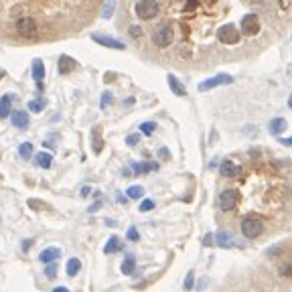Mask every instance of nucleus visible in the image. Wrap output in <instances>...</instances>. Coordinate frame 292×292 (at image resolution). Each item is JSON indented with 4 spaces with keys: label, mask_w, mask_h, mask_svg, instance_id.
Here are the masks:
<instances>
[{
    "label": "nucleus",
    "mask_w": 292,
    "mask_h": 292,
    "mask_svg": "<svg viewBox=\"0 0 292 292\" xmlns=\"http://www.w3.org/2000/svg\"><path fill=\"white\" fill-rule=\"evenodd\" d=\"M92 41H96L98 45H104V47H110V49H118V51H124L126 45L118 39H112V37H106V35H92Z\"/></svg>",
    "instance_id": "9d476101"
},
{
    "label": "nucleus",
    "mask_w": 292,
    "mask_h": 292,
    "mask_svg": "<svg viewBox=\"0 0 292 292\" xmlns=\"http://www.w3.org/2000/svg\"><path fill=\"white\" fill-rule=\"evenodd\" d=\"M53 292H69L65 286H57V288H53Z\"/></svg>",
    "instance_id": "ea45409f"
},
{
    "label": "nucleus",
    "mask_w": 292,
    "mask_h": 292,
    "mask_svg": "<svg viewBox=\"0 0 292 292\" xmlns=\"http://www.w3.org/2000/svg\"><path fill=\"white\" fill-rule=\"evenodd\" d=\"M156 130V122H144V124H140V132H144V134H152Z\"/></svg>",
    "instance_id": "bb28decb"
},
{
    "label": "nucleus",
    "mask_w": 292,
    "mask_h": 292,
    "mask_svg": "<svg viewBox=\"0 0 292 292\" xmlns=\"http://www.w3.org/2000/svg\"><path fill=\"white\" fill-rule=\"evenodd\" d=\"M35 28H37V24H35V18H33V16H22V18H18V22H16V31H18L22 37H33V35H35Z\"/></svg>",
    "instance_id": "1a4fd4ad"
},
{
    "label": "nucleus",
    "mask_w": 292,
    "mask_h": 292,
    "mask_svg": "<svg viewBox=\"0 0 292 292\" xmlns=\"http://www.w3.org/2000/svg\"><path fill=\"white\" fill-rule=\"evenodd\" d=\"M262 229H264V225H262V221H260L258 217L248 215V217L242 219V233H244L248 240H256V238L262 233Z\"/></svg>",
    "instance_id": "7ed1b4c3"
},
{
    "label": "nucleus",
    "mask_w": 292,
    "mask_h": 292,
    "mask_svg": "<svg viewBox=\"0 0 292 292\" xmlns=\"http://www.w3.org/2000/svg\"><path fill=\"white\" fill-rule=\"evenodd\" d=\"M213 244V236L211 233H207L205 238H203V246H211Z\"/></svg>",
    "instance_id": "f704fd0d"
},
{
    "label": "nucleus",
    "mask_w": 292,
    "mask_h": 292,
    "mask_svg": "<svg viewBox=\"0 0 292 292\" xmlns=\"http://www.w3.org/2000/svg\"><path fill=\"white\" fill-rule=\"evenodd\" d=\"M81 270V262L77 260V258H71L69 262H67V276H77V272Z\"/></svg>",
    "instance_id": "412c9836"
},
{
    "label": "nucleus",
    "mask_w": 292,
    "mask_h": 292,
    "mask_svg": "<svg viewBox=\"0 0 292 292\" xmlns=\"http://www.w3.org/2000/svg\"><path fill=\"white\" fill-rule=\"evenodd\" d=\"M217 244H219L221 248H231V246H233V240H231V236H229L227 231H219V233H217Z\"/></svg>",
    "instance_id": "5701e85b"
},
{
    "label": "nucleus",
    "mask_w": 292,
    "mask_h": 292,
    "mask_svg": "<svg viewBox=\"0 0 292 292\" xmlns=\"http://www.w3.org/2000/svg\"><path fill=\"white\" fill-rule=\"evenodd\" d=\"M166 81H168V85H170V90H172V94H174V96H187L185 85H183L174 75H168V77H166Z\"/></svg>",
    "instance_id": "dca6fc26"
},
{
    "label": "nucleus",
    "mask_w": 292,
    "mask_h": 292,
    "mask_svg": "<svg viewBox=\"0 0 292 292\" xmlns=\"http://www.w3.org/2000/svg\"><path fill=\"white\" fill-rule=\"evenodd\" d=\"M2 75H4V71H0V77H2Z\"/></svg>",
    "instance_id": "79ce46f5"
},
{
    "label": "nucleus",
    "mask_w": 292,
    "mask_h": 292,
    "mask_svg": "<svg viewBox=\"0 0 292 292\" xmlns=\"http://www.w3.org/2000/svg\"><path fill=\"white\" fill-rule=\"evenodd\" d=\"M282 144L290 146V144H292V140H290V138H284V140H282Z\"/></svg>",
    "instance_id": "a19ab883"
},
{
    "label": "nucleus",
    "mask_w": 292,
    "mask_h": 292,
    "mask_svg": "<svg viewBox=\"0 0 292 292\" xmlns=\"http://www.w3.org/2000/svg\"><path fill=\"white\" fill-rule=\"evenodd\" d=\"M219 172H221L225 179H238V177L242 174V166H240L238 162H233V160H223V162L219 164Z\"/></svg>",
    "instance_id": "6e6552de"
},
{
    "label": "nucleus",
    "mask_w": 292,
    "mask_h": 292,
    "mask_svg": "<svg viewBox=\"0 0 292 292\" xmlns=\"http://www.w3.org/2000/svg\"><path fill=\"white\" fill-rule=\"evenodd\" d=\"M134 12H136L138 18L150 20V18H154V16L160 12V4H158L156 0H142V2H136Z\"/></svg>",
    "instance_id": "f257e3e1"
},
{
    "label": "nucleus",
    "mask_w": 292,
    "mask_h": 292,
    "mask_svg": "<svg viewBox=\"0 0 292 292\" xmlns=\"http://www.w3.org/2000/svg\"><path fill=\"white\" fill-rule=\"evenodd\" d=\"M51 162H53V156H51L49 152H39V154L35 156V164H39L41 168H49Z\"/></svg>",
    "instance_id": "a211bd4d"
},
{
    "label": "nucleus",
    "mask_w": 292,
    "mask_h": 292,
    "mask_svg": "<svg viewBox=\"0 0 292 292\" xmlns=\"http://www.w3.org/2000/svg\"><path fill=\"white\" fill-rule=\"evenodd\" d=\"M193 278H195V274L189 272V274H187V280H185V290H191V288H193Z\"/></svg>",
    "instance_id": "7c9ffc66"
},
{
    "label": "nucleus",
    "mask_w": 292,
    "mask_h": 292,
    "mask_svg": "<svg viewBox=\"0 0 292 292\" xmlns=\"http://www.w3.org/2000/svg\"><path fill=\"white\" fill-rule=\"evenodd\" d=\"M55 274H57V264H47L45 266V276L47 278H55Z\"/></svg>",
    "instance_id": "cd10ccee"
},
{
    "label": "nucleus",
    "mask_w": 292,
    "mask_h": 292,
    "mask_svg": "<svg viewBox=\"0 0 292 292\" xmlns=\"http://www.w3.org/2000/svg\"><path fill=\"white\" fill-rule=\"evenodd\" d=\"M132 168H134L136 174H142V172H148V170H156L158 164L156 162H150V164H146V162H132Z\"/></svg>",
    "instance_id": "6ab92c4d"
},
{
    "label": "nucleus",
    "mask_w": 292,
    "mask_h": 292,
    "mask_svg": "<svg viewBox=\"0 0 292 292\" xmlns=\"http://www.w3.org/2000/svg\"><path fill=\"white\" fill-rule=\"evenodd\" d=\"M150 209H154V201H150V199H146L140 203V211H150Z\"/></svg>",
    "instance_id": "c756f323"
},
{
    "label": "nucleus",
    "mask_w": 292,
    "mask_h": 292,
    "mask_svg": "<svg viewBox=\"0 0 292 292\" xmlns=\"http://www.w3.org/2000/svg\"><path fill=\"white\" fill-rule=\"evenodd\" d=\"M10 108H12V96L6 94L0 98V120H6L10 116Z\"/></svg>",
    "instance_id": "ddd939ff"
},
{
    "label": "nucleus",
    "mask_w": 292,
    "mask_h": 292,
    "mask_svg": "<svg viewBox=\"0 0 292 292\" xmlns=\"http://www.w3.org/2000/svg\"><path fill=\"white\" fill-rule=\"evenodd\" d=\"M18 154H20V158H24V160L33 158V144H31V142H22V144L18 146Z\"/></svg>",
    "instance_id": "393cba45"
},
{
    "label": "nucleus",
    "mask_w": 292,
    "mask_h": 292,
    "mask_svg": "<svg viewBox=\"0 0 292 292\" xmlns=\"http://www.w3.org/2000/svg\"><path fill=\"white\" fill-rule=\"evenodd\" d=\"M112 10H114V4H112V2H110V4H108V6H106V10H104V16H106V18H108V16H110V14H112Z\"/></svg>",
    "instance_id": "c9c22d12"
},
{
    "label": "nucleus",
    "mask_w": 292,
    "mask_h": 292,
    "mask_svg": "<svg viewBox=\"0 0 292 292\" xmlns=\"http://www.w3.org/2000/svg\"><path fill=\"white\" fill-rule=\"evenodd\" d=\"M126 195H128L130 199H140V197H144V189L138 187V185H134V187H128Z\"/></svg>",
    "instance_id": "a878e982"
},
{
    "label": "nucleus",
    "mask_w": 292,
    "mask_h": 292,
    "mask_svg": "<svg viewBox=\"0 0 292 292\" xmlns=\"http://www.w3.org/2000/svg\"><path fill=\"white\" fill-rule=\"evenodd\" d=\"M45 106H47V100H43V98H37V100H31L28 102V110L31 112H43L45 110Z\"/></svg>",
    "instance_id": "4be33fe9"
},
{
    "label": "nucleus",
    "mask_w": 292,
    "mask_h": 292,
    "mask_svg": "<svg viewBox=\"0 0 292 292\" xmlns=\"http://www.w3.org/2000/svg\"><path fill=\"white\" fill-rule=\"evenodd\" d=\"M138 238H140V236H138V231H136L134 227H130V229H128V240H132V242H138Z\"/></svg>",
    "instance_id": "72a5a7b5"
},
{
    "label": "nucleus",
    "mask_w": 292,
    "mask_h": 292,
    "mask_svg": "<svg viewBox=\"0 0 292 292\" xmlns=\"http://www.w3.org/2000/svg\"><path fill=\"white\" fill-rule=\"evenodd\" d=\"M260 33V18L258 14L250 12L242 18V35H248V37H254Z\"/></svg>",
    "instance_id": "423d86ee"
},
{
    "label": "nucleus",
    "mask_w": 292,
    "mask_h": 292,
    "mask_svg": "<svg viewBox=\"0 0 292 292\" xmlns=\"http://www.w3.org/2000/svg\"><path fill=\"white\" fill-rule=\"evenodd\" d=\"M134 268H136V262H134V256H128L124 262H122V274H126V276H130L132 272H134Z\"/></svg>",
    "instance_id": "aec40b11"
},
{
    "label": "nucleus",
    "mask_w": 292,
    "mask_h": 292,
    "mask_svg": "<svg viewBox=\"0 0 292 292\" xmlns=\"http://www.w3.org/2000/svg\"><path fill=\"white\" fill-rule=\"evenodd\" d=\"M110 98H112V94H110V92H104V94H102V108H108Z\"/></svg>",
    "instance_id": "2f4dec72"
},
{
    "label": "nucleus",
    "mask_w": 292,
    "mask_h": 292,
    "mask_svg": "<svg viewBox=\"0 0 292 292\" xmlns=\"http://www.w3.org/2000/svg\"><path fill=\"white\" fill-rule=\"evenodd\" d=\"M138 140H140V136H138V134H132V136H128V138H126V144L136 146V144H138Z\"/></svg>",
    "instance_id": "473e14b6"
},
{
    "label": "nucleus",
    "mask_w": 292,
    "mask_h": 292,
    "mask_svg": "<svg viewBox=\"0 0 292 292\" xmlns=\"http://www.w3.org/2000/svg\"><path fill=\"white\" fill-rule=\"evenodd\" d=\"M128 33L134 37V39H138V37H142V28L140 26H136V24H132L130 28H128Z\"/></svg>",
    "instance_id": "c85d7f7f"
},
{
    "label": "nucleus",
    "mask_w": 292,
    "mask_h": 292,
    "mask_svg": "<svg viewBox=\"0 0 292 292\" xmlns=\"http://www.w3.org/2000/svg\"><path fill=\"white\" fill-rule=\"evenodd\" d=\"M73 67H77V63H75L71 57H67V55H61V57H59V71H61V73H69Z\"/></svg>",
    "instance_id": "f3484780"
},
{
    "label": "nucleus",
    "mask_w": 292,
    "mask_h": 292,
    "mask_svg": "<svg viewBox=\"0 0 292 292\" xmlns=\"http://www.w3.org/2000/svg\"><path fill=\"white\" fill-rule=\"evenodd\" d=\"M59 256H61V252H59L57 248H47V250H43V252L39 254V262H43L45 266H47V264H55V262L59 260Z\"/></svg>",
    "instance_id": "9b49d317"
},
{
    "label": "nucleus",
    "mask_w": 292,
    "mask_h": 292,
    "mask_svg": "<svg viewBox=\"0 0 292 292\" xmlns=\"http://www.w3.org/2000/svg\"><path fill=\"white\" fill-rule=\"evenodd\" d=\"M33 79L37 81V83H43V77H45V67H43V61L41 59H35L33 61Z\"/></svg>",
    "instance_id": "2eb2a0df"
},
{
    "label": "nucleus",
    "mask_w": 292,
    "mask_h": 292,
    "mask_svg": "<svg viewBox=\"0 0 292 292\" xmlns=\"http://www.w3.org/2000/svg\"><path fill=\"white\" fill-rule=\"evenodd\" d=\"M231 81H233L231 75L219 73V75H215L213 79H205V81L199 85V92H207V90H213V87H217V85H225V83H231Z\"/></svg>",
    "instance_id": "0eeeda50"
},
{
    "label": "nucleus",
    "mask_w": 292,
    "mask_h": 292,
    "mask_svg": "<svg viewBox=\"0 0 292 292\" xmlns=\"http://www.w3.org/2000/svg\"><path fill=\"white\" fill-rule=\"evenodd\" d=\"M282 276H286V278L290 276V264H286V266L282 268Z\"/></svg>",
    "instance_id": "e433bc0d"
},
{
    "label": "nucleus",
    "mask_w": 292,
    "mask_h": 292,
    "mask_svg": "<svg viewBox=\"0 0 292 292\" xmlns=\"http://www.w3.org/2000/svg\"><path fill=\"white\" fill-rule=\"evenodd\" d=\"M174 41V28L170 26V24H162V26H158L154 33H152V43L156 45V47H168L170 43Z\"/></svg>",
    "instance_id": "f03ea898"
},
{
    "label": "nucleus",
    "mask_w": 292,
    "mask_h": 292,
    "mask_svg": "<svg viewBox=\"0 0 292 292\" xmlns=\"http://www.w3.org/2000/svg\"><path fill=\"white\" fill-rule=\"evenodd\" d=\"M217 39H219L221 43H225V45H236V43H240L242 35H240V31H238L233 24H223V26L217 31Z\"/></svg>",
    "instance_id": "39448f33"
},
{
    "label": "nucleus",
    "mask_w": 292,
    "mask_h": 292,
    "mask_svg": "<svg viewBox=\"0 0 292 292\" xmlns=\"http://www.w3.org/2000/svg\"><path fill=\"white\" fill-rule=\"evenodd\" d=\"M120 250H122V246H120V240H118L116 236H114V238H110V240H108V246L104 248V252H106V254H112V252H120Z\"/></svg>",
    "instance_id": "b1692460"
},
{
    "label": "nucleus",
    "mask_w": 292,
    "mask_h": 292,
    "mask_svg": "<svg viewBox=\"0 0 292 292\" xmlns=\"http://www.w3.org/2000/svg\"><path fill=\"white\" fill-rule=\"evenodd\" d=\"M240 203V191L236 189H227L219 195V209L221 211H233Z\"/></svg>",
    "instance_id": "20e7f679"
},
{
    "label": "nucleus",
    "mask_w": 292,
    "mask_h": 292,
    "mask_svg": "<svg viewBox=\"0 0 292 292\" xmlns=\"http://www.w3.org/2000/svg\"><path fill=\"white\" fill-rule=\"evenodd\" d=\"M12 126L18 130H24L28 126V114L26 112H14L12 114Z\"/></svg>",
    "instance_id": "4468645a"
},
{
    "label": "nucleus",
    "mask_w": 292,
    "mask_h": 292,
    "mask_svg": "<svg viewBox=\"0 0 292 292\" xmlns=\"http://www.w3.org/2000/svg\"><path fill=\"white\" fill-rule=\"evenodd\" d=\"M28 248H31V240H24V242H22V250H24V252H26V250H28Z\"/></svg>",
    "instance_id": "58836bf2"
},
{
    "label": "nucleus",
    "mask_w": 292,
    "mask_h": 292,
    "mask_svg": "<svg viewBox=\"0 0 292 292\" xmlns=\"http://www.w3.org/2000/svg\"><path fill=\"white\" fill-rule=\"evenodd\" d=\"M193 8H197V2H189V4L185 6V10H193Z\"/></svg>",
    "instance_id": "4c0bfd02"
},
{
    "label": "nucleus",
    "mask_w": 292,
    "mask_h": 292,
    "mask_svg": "<svg viewBox=\"0 0 292 292\" xmlns=\"http://www.w3.org/2000/svg\"><path fill=\"white\" fill-rule=\"evenodd\" d=\"M268 128H270V132H272L274 136H278V134L286 132V128H288V122H286L284 118H274V120H270Z\"/></svg>",
    "instance_id": "f8f14e48"
}]
</instances>
